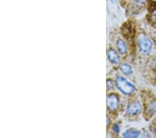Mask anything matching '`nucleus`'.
Here are the masks:
<instances>
[{
    "instance_id": "obj_8",
    "label": "nucleus",
    "mask_w": 156,
    "mask_h": 138,
    "mask_svg": "<svg viewBox=\"0 0 156 138\" xmlns=\"http://www.w3.org/2000/svg\"><path fill=\"white\" fill-rule=\"evenodd\" d=\"M140 135V131L139 130H128L126 131L124 134H123V136L124 137H131V138H135L137 137Z\"/></svg>"
},
{
    "instance_id": "obj_5",
    "label": "nucleus",
    "mask_w": 156,
    "mask_h": 138,
    "mask_svg": "<svg viewBox=\"0 0 156 138\" xmlns=\"http://www.w3.org/2000/svg\"><path fill=\"white\" fill-rule=\"evenodd\" d=\"M108 59L112 64H117L119 62V56L116 50L113 48H109L108 50Z\"/></svg>"
},
{
    "instance_id": "obj_9",
    "label": "nucleus",
    "mask_w": 156,
    "mask_h": 138,
    "mask_svg": "<svg viewBox=\"0 0 156 138\" xmlns=\"http://www.w3.org/2000/svg\"><path fill=\"white\" fill-rule=\"evenodd\" d=\"M119 69L120 71L125 75H130L133 73L132 67L128 64H122Z\"/></svg>"
},
{
    "instance_id": "obj_12",
    "label": "nucleus",
    "mask_w": 156,
    "mask_h": 138,
    "mask_svg": "<svg viewBox=\"0 0 156 138\" xmlns=\"http://www.w3.org/2000/svg\"><path fill=\"white\" fill-rule=\"evenodd\" d=\"M150 65H151V67L152 69L156 71V59H153L151 62Z\"/></svg>"
},
{
    "instance_id": "obj_3",
    "label": "nucleus",
    "mask_w": 156,
    "mask_h": 138,
    "mask_svg": "<svg viewBox=\"0 0 156 138\" xmlns=\"http://www.w3.org/2000/svg\"><path fill=\"white\" fill-rule=\"evenodd\" d=\"M119 105V96L115 93H111L107 96V107L109 111H115Z\"/></svg>"
},
{
    "instance_id": "obj_6",
    "label": "nucleus",
    "mask_w": 156,
    "mask_h": 138,
    "mask_svg": "<svg viewBox=\"0 0 156 138\" xmlns=\"http://www.w3.org/2000/svg\"><path fill=\"white\" fill-rule=\"evenodd\" d=\"M156 112V100H153L146 107L145 109V117H150L153 116Z\"/></svg>"
},
{
    "instance_id": "obj_13",
    "label": "nucleus",
    "mask_w": 156,
    "mask_h": 138,
    "mask_svg": "<svg viewBox=\"0 0 156 138\" xmlns=\"http://www.w3.org/2000/svg\"><path fill=\"white\" fill-rule=\"evenodd\" d=\"M151 22L153 24H156V13H154L151 15Z\"/></svg>"
},
{
    "instance_id": "obj_7",
    "label": "nucleus",
    "mask_w": 156,
    "mask_h": 138,
    "mask_svg": "<svg viewBox=\"0 0 156 138\" xmlns=\"http://www.w3.org/2000/svg\"><path fill=\"white\" fill-rule=\"evenodd\" d=\"M116 46H117V48L119 51V53L121 54L124 55L126 54L128 52V47L126 43L124 41V40L122 39H118L116 43Z\"/></svg>"
},
{
    "instance_id": "obj_2",
    "label": "nucleus",
    "mask_w": 156,
    "mask_h": 138,
    "mask_svg": "<svg viewBox=\"0 0 156 138\" xmlns=\"http://www.w3.org/2000/svg\"><path fill=\"white\" fill-rule=\"evenodd\" d=\"M138 47L140 52L144 54H147L152 49V42L148 36L141 34L138 38Z\"/></svg>"
},
{
    "instance_id": "obj_14",
    "label": "nucleus",
    "mask_w": 156,
    "mask_h": 138,
    "mask_svg": "<svg viewBox=\"0 0 156 138\" xmlns=\"http://www.w3.org/2000/svg\"><path fill=\"white\" fill-rule=\"evenodd\" d=\"M155 132H156V128L155 129Z\"/></svg>"
},
{
    "instance_id": "obj_1",
    "label": "nucleus",
    "mask_w": 156,
    "mask_h": 138,
    "mask_svg": "<svg viewBox=\"0 0 156 138\" xmlns=\"http://www.w3.org/2000/svg\"><path fill=\"white\" fill-rule=\"evenodd\" d=\"M115 84L119 91L125 95H130L135 91L134 85L122 76H117L115 80Z\"/></svg>"
},
{
    "instance_id": "obj_4",
    "label": "nucleus",
    "mask_w": 156,
    "mask_h": 138,
    "mask_svg": "<svg viewBox=\"0 0 156 138\" xmlns=\"http://www.w3.org/2000/svg\"><path fill=\"white\" fill-rule=\"evenodd\" d=\"M142 111V105L138 101H133L128 105L126 114L128 116H135L139 114Z\"/></svg>"
},
{
    "instance_id": "obj_11",
    "label": "nucleus",
    "mask_w": 156,
    "mask_h": 138,
    "mask_svg": "<svg viewBox=\"0 0 156 138\" xmlns=\"http://www.w3.org/2000/svg\"><path fill=\"white\" fill-rule=\"evenodd\" d=\"M113 86H114V84H113L112 80H110V79H108L107 80V87H108V89H112Z\"/></svg>"
},
{
    "instance_id": "obj_10",
    "label": "nucleus",
    "mask_w": 156,
    "mask_h": 138,
    "mask_svg": "<svg viewBox=\"0 0 156 138\" xmlns=\"http://www.w3.org/2000/svg\"><path fill=\"white\" fill-rule=\"evenodd\" d=\"M112 131L115 132V133H117L118 134L120 131V129H119V124H117V123H115V124H113V126H112Z\"/></svg>"
},
{
    "instance_id": "obj_15",
    "label": "nucleus",
    "mask_w": 156,
    "mask_h": 138,
    "mask_svg": "<svg viewBox=\"0 0 156 138\" xmlns=\"http://www.w3.org/2000/svg\"><path fill=\"white\" fill-rule=\"evenodd\" d=\"M155 46H156V41H155Z\"/></svg>"
}]
</instances>
